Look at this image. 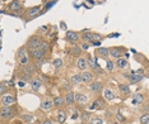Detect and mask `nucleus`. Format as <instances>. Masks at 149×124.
<instances>
[{
  "label": "nucleus",
  "mask_w": 149,
  "mask_h": 124,
  "mask_svg": "<svg viewBox=\"0 0 149 124\" xmlns=\"http://www.w3.org/2000/svg\"><path fill=\"white\" fill-rule=\"evenodd\" d=\"M143 79H144V75H143V71H141V70H139L136 72H133L131 75L127 76V80L130 81V84H138Z\"/></svg>",
  "instance_id": "obj_2"
},
{
  "label": "nucleus",
  "mask_w": 149,
  "mask_h": 124,
  "mask_svg": "<svg viewBox=\"0 0 149 124\" xmlns=\"http://www.w3.org/2000/svg\"><path fill=\"white\" fill-rule=\"evenodd\" d=\"M80 77H82V82L89 85L93 81V73L91 71H87V70H83V72L80 73Z\"/></svg>",
  "instance_id": "obj_7"
},
{
  "label": "nucleus",
  "mask_w": 149,
  "mask_h": 124,
  "mask_svg": "<svg viewBox=\"0 0 149 124\" xmlns=\"http://www.w3.org/2000/svg\"><path fill=\"white\" fill-rule=\"evenodd\" d=\"M41 86H42V80L41 79H32L31 80V88L33 91H38L40 89H41Z\"/></svg>",
  "instance_id": "obj_14"
},
{
  "label": "nucleus",
  "mask_w": 149,
  "mask_h": 124,
  "mask_svg": "<svg viewBox=\"0 0 149 124\" xmlns=\"http://www.w3.org/2000/svg\"><path fill=\"white\" fill-rule=\"evenodd\" d=\"M29 56H31L32 60H35V61H38V60L43 58L45 53H43L40 48H36V49H31V51H29Z\"/></svg>",
  "instance_id": "obj_9"
},
{
  "label": "nucleus",
  "mask_w": 149,
  "mask_h": 124,
  "mask_svg": "<svg viewBox=\"0 0 149 124\" xmlns=\"http://www.w3.org/2000/svg\"><path fill=\"white\" fill-rule=\"evenodd\" d=\"M107 70H108V71H112V70H113V62L112 61H111V60H107Z\"/></svg>",
  "instance_id": "obj_37"
},
{
  "label": "nucleus",
  "mask_w": 149,
  "mask_h": 124,
  "mask_svg": "<svg viewBox=\"0 0 149 124\" xmlns=\"http://www.w3.org/2000/svg\"><path fill=\"white\" fill-rule=\"evenodd\" d=\"M127 60H125L123 58V57H120V58H116V62L113 63V65H116V67L117 69H125L127 66Z\"/></svg>",
  "instance_id": "obj_18"
},
{
  "label": "nucleus",
  "mask_w": 149,
  "mask_h": 124,
  "mask_svg": "<svg viewBox=\"0 0 149 124\" xmlns=\"http://www.w3.org/2000/svg\"><path fill=\"white\" fill-rule=\"evenodd\" d=\"M27 124H32V123H27Z\"/></svg>",
  "instance_id": "obj_44"
},
{
  "label": "nucleus",
  "mask_w": 149,
  "mask_h": 124,
  "mask_svg": "<svg viewBox=\"0 0 149 124\" xmlns=\"http://www.w3.org/2000/svg\"><path fill=\"white\" fill-rule=\"evenodd\" d=\"M118 90H120L121 94H124V95H129L130 94V88H129L127 85H118Z\"/></svg>",
  "instance_id": "obj_24"
},
{
  "label": "nucleus",
  "mask_w": 149,
  "mask_h": 124,
  "mask_svg": "<svg viewBox=\"0 0 149 124\" xmlns=\"http://www.w3.org/2000/svg\"><path fill=\"white\" fill-rule=\"evenodd\" d=\"M116 118H117L118 120H124V116H123V114H121L120 112H117V114H116Z\"/></svg>",
  "instance_id": "obj_39"
},
{
  "label": "nucleus",
  "mask_w": 149,
  "mask_h": 124,
  "mask_svg": "<svg viewBox=\"0 0 149 124\" xmlns=\"http://www.w3.org/2000/svg\"><path fill=\"white\" fill-rule=\"evenodd\" d=\"M66 119V112L65 110H59V113H57V120H59V123H64Z\"/></svg>",
  "instance_id": "obj_23"
},
{
  "label": "nucleus",
  "mask_w": 149,
  "mask_h": 124,
  "mask_svg": "<svg viewBox=\"0 0 149 124\" xmlns=\"http://www.w3.org/2000/svg\"><path fill=\"white\" fill-rule=\"evenodd\" d=\"M70 55L73 56H77V57H80V53H82V48L80 47H75V48H72L70 49Z\"/></svg>",
  "instance_id": "obj_29"
},
{
  "label": "nucleus",
  "mask_w": 149,
  "mask_h": 124,
  "mask_svg": "<svg viewBox=\"0 0 149 124\" xmlns=\"http://www.w3.org/2000/svg\"><path fill=\"white\" fill-rule=\"evenodd\" d=\"M92 108L93 109H104V108H106V100L101 99V98L96 99V100H94V104L92 105Z\"/></svg>",
  "instance_id": "obj_15"
},
{
  "label": "nucleus",
  "mask_w": 149,
  "mask_h": 124,
  "mask_svg": "<svg viewBox=\"0 0 149 124\" xmlns=\"http://www.w3.org/2000/svg\"><path fill=\"white\" fill-rule=\"evenodd\" d=\"M6 92V86L3 85V84H0V95H4Z\"/></svg>",
  "instance_id": "obj_38"
},
{
  "label": "nucleus",
  "mask_w": 149,
  "mask_h": 124,
  "mask_svg": "<svg viewBox=\"0 0 149 124\" xmlns=\"http://www.w3.org/2000/svg\"><path fill=\"white\" fill-rule=\"evenodd\" d=\"M52 65H54V67H55V69H60V67L63 66V60H61V58H56V60H54Z\"/></svg>",
  "instance_id": "obj_34"
},
{
  "label": "nucleus",
  "mask_w": 149,
  "mask_h": 124,
  "mask_svg": "<svg viewBox=\"0 0 149 124\" xmlns=\"http://www.w3.org/2000/svg\"><path fill=\"white\" fill-rule=\"evenodd\" d=\"M9 9L13 10V12H18V10H22L23 6L19 1H12L10 4H9Z\"/></svg>",
  "instance_id": "obj_20"
},
{
  "label": "nucleus",
  "mask_w": 149,
  "mask_h": 124,
  "mask_svg": "<svg viewBox=\"0 0 149 124\" xmlns=\"http://www.w3.org/2000/svg\"><path fill=\"white\" fill-rule=\"evenodd\" d=\"M79 38H80V36L78 34L77 32H73V31H68V32H66V39H68L69 42L77 43L78 41H79Z\"/></svg>",
  "instance_id": "obj_12"
},
{
  "label": "nucleus",
  "mask_w": 149,
  "mask_h": 124,
  "mask_svg": "<svg viewBox=\"0 0 149 124\" xmlns=\"http://www.w3.org/2000/svg\"><path fill=\"white\" fill-rule=\"evenodd\" d=\"M64 103L66 104L68 106H73L75 101H74V91H68L65 98H64Z\"/></svg>",
  "instance_id": "obj_13"
},
{
  "label": "nucleus",
  "mask_w": 149,
  "mask_h": 124,
  "mask_svg": "<svg viewBox=\"0 0 149 124\" xmlns=\"http://www.w3.org/2000/svg\"><path fill=\"white\" fill-rule=\"evenodd\" d=\"M42 43V38L38 36H32L28 38V41H27V47H28L29 49H36L38 48L40 45Z\"/></svg>",
  "instance_id": "obj_1"
},
{
  "label": "nucleus",
  "mask_w": 149,
  "mask_h": 124,
  "mask_svg": "<svg viewBox=\"0 0 149 124\" xmlns=\"http://www.w3.org/2000/svg\"><path fill=\"white\" fill-rule=\"evenodd\" d=\"M18 62H19V65H21V66H26V65H28V57H27L26 55L19 56V57H18Z\"/></svg>",
  "instance_id": "obj_26"
},
{
  "label": "nucleus",
  "mask_w": 149,
  "mask_h": 124,
  "mask_svg": "<svg viewBox=\"0 0 149 124\" xmlns=\"http://www.w3.org/2000/svg\"><path fill=\"white\" fill-rule=\"evenodd\" d=\"M82 38L86 42H91V41H92V33H91V32H84L82 34Z\"/></svg>",
  "instance_id": "obj_32"
},
{
  "label": "nucleus",
  "mask_w": 149,
  "mask_h": 124,
  "mask_svg": "<svg viewBox=\"0 0 149 124\" xmlns=\"http://www.w3.org/2000/svg\"><path fill=\"white\" fill-rule=\"evenodd\" d=\"M40 49H41V51L45 53L46 51H47V48H49V46H47V42H45V41H42V43L41 45H40V47H38Z\"/></svg>",
  "instance_id": "obj_36"
},
{
  "label": "nucleus",
  "mask_w": 149,
  "mask_h": 124,
  "mask_svg": "<svg viewBox=\"0 0 149 124\" xmlns=\"http://www.w3.org/2000/svg\"><path fill=\"white\" fill-rule=\"evenodd\" d=\"M77 66H78V69L79 70H86L87 69V58L86 57H78V60H77Z\"/></svg>",
  "instance_id": "obj_17"
},
{
  "label": "nucleus",
  "mask_w": 149,
  "mask_h": 124,
  "mask_svg": "<svg viewBox=\"0 0 149 124\" xmlns=\"http://www.w3.org/2000/svg\"><path fill=\"white\" fill-rule=\"evenodd\" d=\"M82 118H83V122H89V119H91V113L83 112V113H82Z\"/></svg>",
  "instance_id": "obj_35"
},
{
  "label": "nucleus",
  "mask_w": 149,
  "mask_h": 124,
  "mask_svg": "<svg viewBox=\"0 0 149 124\" xmlns=\"http://www.w3.org/2000/svg\"><path fill=\"white\" fill-rule=\"evenodd\" d=\"M96 52H97V56L102 57V58H107L108 55H110V53H108V48H104V47H100Z\"/></svg>",
  "instance_id": "obj_19"
},
{
  "label": "nucleus",
  "mask_w": 149,
  "mask_h": 124,
  "mask_svg": "<svg viewBox=\"0 0 149 124\" xmlns=\"http://www.w3.org/2000/svg\"><path fill=\"white\" fill-rule=\"evenodd\" d=\"M102 91H103V98H104L106 101H111V100H113L115 98H116V96H115V94H113V91L111 89H103Z\"/></svg>",
  "instance_id": "obj_16"
},
{
  "label": "nucleus",
  "mask_w": 149,
  "mask_h": 124,
  "mask_svg": "<svg viewBox=\"0 0 149 124\" xmlns=\"http://www.w3.org/2000/svg\"><path fill=\"white\" fill-rule=\"evenodd\" d=\"M143 100H144V96L141 95V94H135L134 95V100H133V104H141L143 103Z\"/></svg>",
  "instance_id": "obj_25"
},
{
  "label": "nucleus",
  "mask_w": 149,
  "mask_h": 124,
  "mask_svg": "<svg viewBox=\"0 0 149 124\" xmlns=\"http://www.w3.org/2000/svg\"><path fill=\"white\" fill-rule=\"evenodd\" d=\"M103 39V36L97 34V33H92V41L91 42H101Z\"/></svg>",
  "instance_id": "obj_31"
},
{
  "label": "nucleus",
  "mask_w": 149,
  "mask_h": 124,
  "mask_svg": "<svg viewBox=\"0 0 149 124\" xmlns=\"http://www.w3.org/2000/svg\"><path fill=\"white\" fill-rule=\"evenodd\" d=\"M0 101H1L3 106H12L15 103V98L13 95H9V94H4L0 99Z\"/></svg>",
  "instance_id": "obj_6"
},
{
  "label": "nucleus",
  "mask_w": 149,
  "mask_h": 124,
  "mask_svg": "<svg viewBox=\"0 0 149 124\" xmlns=\"http://www.w3.org/2000/svg\"><path fill=\"white\" fill-rule=\"evenodd\" d=\"M140 123L141 124H149V114L145 113L140 116Z\"/></svg>",
  "instance_id": "obj_33"
},
{
  "label": "nucleus",
  "mask_w": 149,
  "mask_h": 124,
  "mask_svg": "<svg viewBox=\"0 0 149 124\" xmlns=\"http://www.w3.org/2000/svg\"><path fill=\"white\" fill-rule=\"evenodd\" d=\"M41 10V8L40 6H33L28 10V16H35L36 14H38V12Z\"/></svg>",
  "instance_id": "obj_28"
},
{
  "label": "nucleus",
  "mask_w": 149,
  "mask_h": 124,
  "mask_svg": "<svg viewBox=\"0 0 149 124\" xmlns=\"http://www.w3.org/2000/svg\"><path fill=\"white\" fill-rule=\"evenodd\" d=\"M87 66H89V67L92 69V70H96V69H98V65H97V63L93 61L92 58H91V57H89V58H87Z\"/></svg>",
  "instance_id": "obj_30"
},
{
  "label": "nucleus",
  "mask_w": 149,
  "mask_h": 124,
  "mask_svg": "<svg viewBox=\"0 0 149 124\" xmlns=\"http://www.w3.org/2000/svg\"><path fill=\"white\" fill-rule=\"evenodd\" d=\"M23 118H24V120H27V123L31 122V120H32V116H31V115H24Z\"/></svg>",
  "instance_id": "obj_40"
},
{
  "label": "nucleus",
  "mask_w": 149,
  "mask_h": 124,
  "mask_svg": "<svg viewBox=\"0 0 149 124\" xmlns=\"http://www.w3.org/2000/svg\"><path fill=\"white\" fill-rule=\"evenodd\" d=\"M51 1H52V0H51Z\"/></svg>",
  "instance_id": "obj_45"
},
{
  "label": "nucleus",
  "mask_w": 149,
  "mask_h": 124,
  "mask_svg": "<svg viewBox=\"0 0 149 124\" xmlns=\"http://www.w3.org/2000/svg\"><path fill=\"white\" fill-rule=\"evenodd\" d=\"M70 82L73 84V85H78V84L82 82V77H80V73H75V75L72 76V79H70Z\"/></svg>",
  "instance_id": "obj_22"
},
{
  "label": "nucleus",
  "mask_w": 149,
  "mask_h": 124,
  "mask_svg": "<svg viewBox=\"0 0 149 124\" xmlns=\"http://www.w3.org/2000/svg\"><path fill=\"white\" fill-rule=\"evenodd\" d=\"M74 101L80 106H86L88 104V98L82 92H77V94H74Z\"/></svg>",
  "instance_id": "obj_5"
},
{
  "label": "nucleus",
  "mask_w": 149,
  "mask_h": 124,
  "mask_svg": "<svg viewBox=\"0 0 149 124\" xmlns=\"http://www.w3.org/2000/svg\"><path fill=\"white\" fill-rule=\"evenodd\" d=\"M40 106H41L42 110H46V112H49V110H51L54 108V103L51 99H43L41 104H40Z\"/></svg>",
  "instance_id": "obj_11"
},
{
  "label": "nucleus",
  "mask_w": 149,
  "mask_h": 124,
  "mask_svg": "<svg viewBox=\"0 0 149 124\" xmlns=\"http://www.w3.org/2000/svg\"><path fill=\"white\" fill-rule=\"evenodd\" d=\"M92 45H94V46H100V45H101V42H92Z\"/></svg>",
  "instance_id": "obj_42"
},
{
  "label": "nucleus",
  "mask_w": 149,
  "mask_h": 124,
  "mask_svg": "<svg viewBox=\"0 0 149 124\" xmlns=\"http://www.w3.org/2000/svg\"><path fill=\"white\" fill-rule=\"evenodd\" d=\"M89 124H103V120L100 116H91Z\"/></svg>",
  "instance_id": "obj_27"
},
{
  "label": "nucleus",
  "mask_w": 149,
  "mask_h": 124,
  "mask_svg": "<svg viewBox=\"0 0 149 124\" xmlns=\"http://www.w3.org/2000/svg\"><path fill=\"white\" fill-rule=\"evenodd\" d=\"M42 124H54V123H52V122H51V120H50V119H46V120H45V122H43Z\"/></svg>",
  "instance_id": "obj_41"
},
{
  "label": "nucleus",
  "mask_w": 149,
  "mask_h": 124,
  "mask_svg": "<svg viewBox=\"0 0 149 124\" xmlns=\"http://www.w3.org/2000/svg\"><path fill=\"white\" fill-rule=\"evenodd\" d=\"M108 124H118V123H117V122H110Z\"/></svg>",
  "instance_id": "obj_43"
},
{
  "label": "nucleus",
  "mask_w": 149,
  "mask_h": 124,
  "mask_svg": "<svg viewBox=\"0 0 149 124\" xmlns=\"http://www.w3.org/2000/svg\"><path fill=\"white\" fill-rule=\"evenodd\" d=\"M52 103H54V106H56V108H61V106L64 105V98H61V96H56L55 99L52 100Z\"/></svg>",
  "instance_id": "obj_21"
},
{
  "label": "nucleus",
  "mask_w": 149,
  "mask_h": 124,
  "mask_svg": "<svg viewBox=\"0 0 149 124\" xmlns=\"http://www.w3.org/2000/svg\"><path fill=\"white\" fill-rule=\"evenodd\" d=\"M124 52H125L124 47H112V48H108V53H110V56H112L113 58H120V57H123Z\"/></svg>",
  "instance_id": "obj_4"
},
{
  "label": "nucleus",
  "mask_w": 149,
  "mask_h": 124,
  "mask_svg": "<svg viewBox=\"0 0 149 124\" xmlns=\"http://www.w3.org/2000/svg\"><path fill=\"white\" fill-rule=\"evenodd\" d=\"M13 115H14V109H13L12 106H3V108L0 109V116H1L3 119H9V118H12Z\"/></svg>",
  "instance_id": "obj_3"
},
{
  "label": "nucleus",
  "mask_w": 149,
  "mask_h": 124,
  "mask_svg": "<svg viewBox=\"0 0 149 124\" xmlns=\"http://www.w3.org/2000/svg\"><path fill=\"white\" fill-rule=\"evenodd\" d=\"M89 89L92 90L93 94H100V92H102V90H103V85H102V82H100V81H94V82L92 81L89 85Z\"/></svg>",
  "instance_id": "obj_8"
},
{
  "label": "nucleus",
  "mask_w": 149,
  "mask_h": 124,
  "mask_svg": "<svg viewBox=\"0 0 149 124\" xmlns=\"http://www.w3.org/2000/svg\"><path fill=\"white\" fill-rule=\"evenodd\" d=\"M23 67H24L23 72H24L27 76H29V77H31L32 75H35L36 71H37V66L36 65H32V63H28V65L23 66Z\"/></svg>",
  "instance_id": "obj_10"
}]
</instances>
